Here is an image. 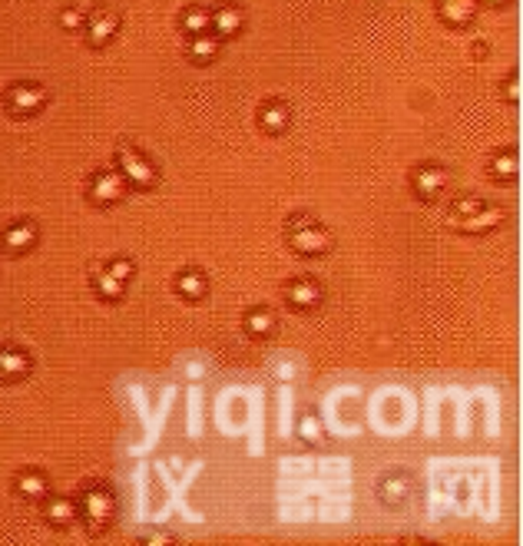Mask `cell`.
<instances>
[{"label":"cell","mask_w":523,"mask_h":546,"mask_svg":"<svg viewBox=\"0 0 523 546\" xmlns=\"http://www.w3.org/2000/svg\"><path fill=\"white\" fill-rule=\"evenodd\" d=\"M285 242H288V249H292L295 255H302V259H322V255H328L331 245H335L331 232H328L322 222H315L312 216H305V212H298V216H292L285 222Z\"/></svg>","instance_id":"6da1fadb"},{"label":"cell","mask_w":523,"mask_h":546,"mask_svg":"<svg viewBox=\"0 0 523 546\" xmlns=\"http://www.w3.org/2000/svg\"><path fill=\"white\" fill-rule=\"evenodd\" d=\"M116 169H120V175L126 179V186H133V189L150 192V189L159 186V169H156V163L126 140L116 142Z\"/></svg>","instance_id":"7a4b0ae2"},{"label":"cell","mask_w":523,"mask_h":546,"mask_svg":"<svg viewBox=\"0 0 523 546\" xmlns=\"http://www.w3.org/2000/svg\"><path fill=\"white\" fill-rule=\"evenodd\" d=\"M77 516L83 520L90 533H103L109 524H113V516H116V497L103 487V483H90L83 487L77 500Z\"/></svg>","instance_id":"3957f363"},{"label":"cell","mask_w":523,"mask_h":546,"mask_svg":"<svg viewBox=\"0 0 523 546\" xmlns=\"http://www.w3.org/2000/svg\"><path fill=\"white\" fill-rule=\"evenodd\" d=\"M50 103V93H47L40 83H30V80H23V83H11V87L4 90V107L11 116H37L40 109Z\"/></svg>","instance_id":"277c9868"},{"label":"cell","mask_w":523,"mask_h":546,"mask_svg":"<svg viewBox=\"0 0 523 546\" xmlns=\"http://www.w3.org/2000/svg\"><path fill=\"white\" fill-rule=\"evenodd\" d=\"M126 179L120 175V169H99L87 179V199L93 206L99 209H109V206H120L126 199Z\"/></svg>","instance_id":"5b68a950"},{"label":"cell","mask_w":523,"mask_h":546,"mask_svg":"<svg viewBox=\"0 0 523 546\" xmlns=\"http://www.w3.org/2000/svg\"><path fill=\"white\" fill-rule=\"evenodd\" d=\"M123 27V17L116 11H109V7H99V11L87 13V21H83V37H87V44L93 50H103L107 44L116 40V33Z\"/></svg>","instance_id":"8992f818"},{"label":"cell","mask_w":523,"mask_h":546,"mask_svg":"<svg viewBox=\"0 0 523 546\" xmlns=\"http://www.w3.org/2000/svg\"><path fill=\"white\" fill-rule=\"evenodd\" d=\"M447 169L437 163H421L411 169V186H415V196L421 199V202H434L441 192L447 189Z\"/></svg>","instance_id":"52a82bcc"},{"label":"cell","mask_w":523,"mask_h":546,"mask_svg":"<svg viewBox=\"0 0 523 546\" xmlns=\"http://www.w3.org/2000/svg\"><path fill=\"white\" fill-rule=\"evenodd\" d=\"M285 302H288L292 311H302L305 315V311H315L325 302V292H322V285L315 278L302 275V278H292V282L285 285Z\"/></svg>","instance_id":"ba28073f"},{"label":"cell","mask_w":523,"mask_h":546,"mask_svg":"<svg viewBox=\"0 0 523 546\" xmlns=\"http://www.w3.org/2000/svg\"><path fill=\"white\" fill-rule=\"evenodd\" d=\"M37 242H40V229L21 218V222H11L7 229L0 232V249L7 252V255H27L30 249H37Z\"/></svg>","instance_id":"9c48e42d"},{"label":"cell","mask_w":523,"mask_h":546,"mask_svg":"<svg viewBox=\"0 0 523 546\" xmlns=\"http://www.w3.org/2000/svg\"><path fill=\"white\" fill-rule=\"evenodd\" d=\"M503 209L501 206H484L477 209V212H470V216H464V218H454L450 226L458 232H464V235H487V232H493V229H501L503 226Z\"/></svg>","instance_id":"30bf717a"},{"label":"cell","mask_w":523,"mask_h":546,"mask_svg":"<svg viewBox=\"0 0 523 546\" xmlns=\"http://www.w3.org/2000/svg\"><path fill=\"white\" fill-rule=\"evenodd\" d=\"M30 368H33V361L23 348H17V345H4V348H0V381L4 384L23 381V378L30 374Z\"/></svg>","instance_id":"8fae6325"},{"label":"cell","mask_w":523,"mask_h":546,"mask_svg":"<svg viewBox=\"0 0 523 546\" xmlns=\"http://www.w3.org/2000/svg\"><path fill=\"white\" fill-rule=\"evenodd\" d=\"M242 23H245V17H242V11L239 7H232V4H222V7H216V11H209V30L216 33L219 40H232V37H239Z\"/></svg>","instance_id":"7c38bea8"},{"label":"cell","mask_w":523,"mask_h":546,"mask_svg":"<svg viewBox=\"0 0 523 546\" xmlns=\"http://www.w3.org/2000/svg\"><path fill=\"white\" fill-rule=\"evenodd\" d=\"M437 17L454 27V30H464L474 23L477 17V0H437Z\"/></svg>","instance_id":"4fadbf2b"},{"label":"cell","mask_w":523,"mask_h":546,"mask_svg":"<svg viewBox=\"0 0 523 546\" xmlns=\"http://www.w3.org/2000/svg\"><path fill=\"white\" fill-rule=\"evenodd\" d=\"M219 50H222V40H219V37H216V33H212V30H206V33H193V37L185 40V56H189L193 64H199V66L216 64Z\"/></svg>","instance_id":"5bb4252c"},{"label":"cell","mask_w":523,"mask_h":546,"mask_svg":"<svg viewBox=\"0 0 523 546\" xmlns=\"http://www.w3.org/2000/svg\"><path fill=\"white\" fill-rule=\"evenodd\" d=\"M288 123H292V109H288L285 99H265L259 107V126L265 132L279 136V132L288 130Z\"/></svg>","instance_id":"9a60e30c"},{"label":"cell","mask_w":523,"mask_h":546,"mask_svg":"<svg viewBox=\"0 0 523 546\" xmlns=\"http://www.w3.org/2000/svg\"><path fill=\"white\" fill-rule=\"evenodd\" d=\"M13 491H17V497H23V500L40 503L47 493H50V481H47L44 470H21V473L13 477Z\"/></svg>","instance_id":"2e32d148"},{"label":"cell","mask_w":523,"mask_h":546,"mask_svg":"<svg viewBox=\"0 0 523 546\" xmlns=\"http://www.w3.org/2000/svg\"><path fill=\"white\" fill-rule=\"evenodd\" d=\"M40 503H44V520L50 526H56V530H64V526L77 520V500L73 497H50L47 493Z\"/></svg>","instance_id":"e0dca14e"},{"label":"cell","mask_w":523,"mask_h":546,"mask_svg":"<svg viewBox=\"0 0 523 546\" xmlns=\"http://www.w3.org/2000/svg\"><path fill=\"white\" fill-rule=\"evenodd\" d=\"M176 292L185 298V302H202L209 292V278L199 269H185V272H179V278H176Z\"/></svg>","instance_id":"ac0fdd59"},{"label":"cell","mask_w":523,"mask_h":546,"mask_svg":"<svg viewBox=\"0 0 523 546\" xmlns=\"http://www.w3.org/2000/svg\"><path fill=\"white\" fill-rule=\"evenodd\" d=\"M90 282H93V292H97L103 302H123V295H126V285H123L120 278H113L103 265H97V269H93Z\"/></svg>","instance_id":"d6986e66"},{"label":"cell","mask_w":523,"mask_h":546,"mask_svg":"<svg viewBox=\"0 0 523 546\" xmlns=\"http://www.w3.org/2000/svg\"><path fill=\"white\" fill-rule=\"evenodd\" d=\"M275 325H279V318L269 308H252V311H245V335H252V338H269V335H275Z\"/></svg>","instance_id":"ffe728a7"},{"label":"cell","mask_w":523,"mask_h":546,"mask_svg":"<svg viewBox=\"0 0 523 546\" xmlns=\"http://www.w3.org/2000/svg\"><path fill=\"white\" fill-rule=\"evenodd\" d=\"M517 149H501V153L491 156V163H487V173L497 179V183H510L517 179Z\"/></svg>","instance_id":"44dd1931"},{"label":"cell","mask_w":523,"mask_h":546,"mask_svg":"<svg viewBox=\"0 0 523 546\" xmlns=\"http://www.w3.org/2000/svg\"><path fill=\"white\" fill-rule=\"evenodd\" d=\"M179 27H183L185 37H193V33H206L209 30V11L206 7H199V4L185 7V11L179 13Z\"/></svg>","instance_id":"7402d4cb"},{"label":"cell","mask_w":523,"mask_h":546,"mask_svg":"<svg viewBox=\"0 0 523 546\" xmlns=\"http://www.w3.org/2000/svg\"><path fill=\"white\" fill-rule=\"evenodd\" d=\"M382 500L388 503V507H401L404 500H407V481H401V477H391V481L382 483Z\"/></svg>","instance_id":"603a6c76"},{"label":"cell","mask_w":523,"mask_h":546,"mask_svg":"<svg viewBox=\"0 0 523 546\" xmlns=\"http://www.w3.org/2000/svg\"><path fill=\"white\" fill-rule=\"evenodd\" d=\"M298 437H302L305 444H312V448H318V444L325 440V427H322V421H318L315 414H305L302 417V424H298Z\"/></svg>","instance_id":"cb8c5ba5"},{"label":"cell","mask_w":523,"mask_h":546,"mask_svg":"<svg viewBox=\"0 0 523 546\" xmlns=\"http://www.w3.org/2000/svg\"><path fill=\"white\" fill-rule=\"evenodd\" d=\"M103 269H107L109 275H113V278H120L123 285L130 282L133 275H136V265H133V259H109L107 265H103Z\"/></svg>","instance_id":"d4e9b609"},{"label":"cell","mask_w":523,"mask_h":546,"mask_svg":"<svg viewBox=\"0 0 523 546\" xmlns=\"http://www.w3.org/2000/svg\"><path fill=\"white\" fill-rule=\"evenodd\" d=\"M83 21H87V11H80V7H64L60 11V27L64 30H83Z\"/></svg>","instance_id":"484cf974"},{"label":"cell","mask_w":523,"mask_h":546,"mask_svg":"<svg viewBox=\"0 0 523 546\" xmlns=\"http://www.w3.org/2000/svg\"><path fill=\"white\" fill-rule=\"evenodd\" d=\"M480 206H484V202H480L477 196H460L458 202H454V206H450V222H454V218H464V216H470V212H477Z\"/></svg>","instance_id":"4316f807"},{"label":"cell","mask_w":523,"mask_h":546,"mask_svg":"<svg viewBox=\"0 0 523 546\" xmlns=\"http://www.w3.org/2000/svg\"><path fill=\"white\" fill-rule=\"evenodd\" d=\"M503 99L513 103V107L520 103V80H517V73H510V77L503 80Z\"/></svg>","instance_id":"83f0119b"},{"label":"cell","mask_w":523,"mask_h":546,"mask_svg":"<svg viewBox=\"0 0 523 546\" xmlns=\"http://www.w3.org/2000/svg\"><path fill=\"white\" fill-rule=\"evenodd\" d=\"M487 4H493V7H507L510 0H487Z\"/></svg>","instance_id":"f1b7e54d"}]
</instances>
